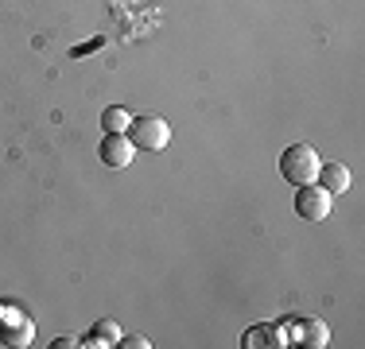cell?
<instances>
[{"label":"cell","instance_id":"1","mask_svg":"<svg viewBox=\"0 0 365 349\" xmlns=\"http://www.w3.org/2000/svg\"><path fill=\"white\" fill-rule=\"evenodd\" d=\"M319 152L311 144H292V147H284V155H280V174L292 182V187H307V182H315L319 179Z\"/></svg>","mask_w":365,"mask_h":349},{"label":"cell","instance_id":"8","mask_svg":"<svg viewBox=\"0 0 365 349\" xmlns=\"http://www.w3.org/2000/svg\"><path fill=\"white\" fill-rule=\"evenodd\" d=\"M128 125H133V113L120 109V105H109V109L101 113V128H106V132H128Z\"/></svg>","mask_w":365,"mask_h":349},{"label":"cell","instance_id":"11","mask_svg":"<svg viewBox=\"0 0 365 349\" xmlns=\"http://www.w3.org/2000/svg\"><path fill=\"white\" fill-rule=\"evenodd\" d=\"M51 345H55V349H71V345H78V342H74V338H58V342H51Z\"/></svg>","mask_w":365,"mask_h":349},{"label":"cell","instance_id":"5","mask_svg":"<svg viewBox=\"0 0 365 349\" xmlns=\"http://www.w3.org/2000/svg\"><path fill=\"white\" fill-rule=\"evenodd\" d=\"M36 326H31L28 314H0V342L8 345H31Z\"/></svg>","mask_w":365,"mask_h":349},{"label":"cell","instance_id":"2","mask_svg":"<svg viewBox=\"0 0 365 349\" xmlns=\"http://www.w3.org/2000/svg\"><path fill=\"white\" fill-rule=\"evenodd\" d=\"M128 140L136 144V152H163L171 144V125L163 117H133Z\"/></svg>","mask_w":365,"mask_h":349},{"label":"cell","instance_id":"6","mask_svg":"<svg viewBox=\"0 0 365 349\" xmlns=\"http://www.w3.org/2000/svg\"><path fill=\"white\" fill-rule=\"evenodd\" d=\"M319 187L323 190H330V194H346V190H350V167H346V163H319Z\"/></svg>","mask_w":365,"mask_h":349},{"label":"cell","instance_id":"10","mask_svg":"<svg viewBox=\"0 0 365 349\" xmlns=\"http://www.w3.org/2000/svg\"><path fill=\"white\" fill-rule=\"evenodd\" d=\"M120 345H128V349H148L152 342H148L144 334H120Z\"/></svg>","mask_w":365,"mask_h":349},{"label":"cell","instance_id":"9","mask_svg":"<svg viewBox=\"0 0 365 349\" xmlns=\"http://www.w3.org/2000/svg\"><path fill=\"white\" fill-rule=\"evenodd\" d=\"M303 334H307V345H315V349L327 345V326L323 322H303Z\"/></svg>","mask_w":365,"mask_h":349},{"label":"cell","instance_id":"3","mask_svg":"<svg viewBox=\"0 0 365 349\" xmlns=\"http://www.w3.org/2000/svg\"><path fill=\"white\" fill-rule=\"evenodd\" d=\"M330 206H334V194L323 190L319 182H307V187L295 190V214L303 222H323V217H330Z\"/></svg>","mask_w":365,"mask_h":349},{"label":"cell","instance_id":"7","mask_svg":"<svg viewBox=\"0 0 365 349\" xmlns=\"http://www.w3.org/2000/svg\"><path fill=\"white\" fill-rule=\"evenodd\" d=\"M86 345H120V326H117V322H109V318H101L98 326L90 330Z\"/></svg>","mask_w":365,"mask_h":349},{"label":"cell","instance_id":"4","mask_svg":"<svg viewBox=\"0 0 365 349\" xmlns=\"http://www.w3.org/2000/svg\"><path fill=\"white\" fill-rule=\"evenodd\" d=\"M98 155H101V163H106V167H128V163L136 160V144L125 132H106Z\"/></svg>","mask_w":365,"mask_h":349}]
</instances>
